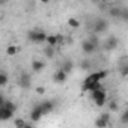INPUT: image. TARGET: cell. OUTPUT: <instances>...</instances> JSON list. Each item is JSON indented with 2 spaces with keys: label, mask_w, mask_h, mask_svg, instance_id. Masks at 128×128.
<instances>
[{
  "label": "cell",
  "mask_w": 128,
  "mask_h": 128,
  "mask_svg": "<svg viewBox=\"0 0 128 128\" xmlns=\"http://www.w3.org/2000/svg\"><path fill=\"white\" fill-rule=\"evenodd\" d=\"M47 38H48V35H47L44 30H41V29H33V30H30V32L27 33V39H29L30 42H33V44L47 42Z\"/></svg>",
  "instance_id": "6da1fadb"
},
{
  "label": "cell",
  "mask_w": 128,
  "mask_h": 128,
  "mask_svg": "<svg viewBox=\"0 0 128 128\" xmlns=\"http://www.w3.org/2000/svg\"><path fill=\"white\" fill-rule=\"evenodd\" d=\"M107 77V71L106 70H101V71H96V72H92V74H89L86 78H84V84H89V83H100L102 78H106Z\"/></svg>",
  "instance_id": "7a4b0ae2"
},
{
  "label": "cell",
  "mask_w": 128,
  "mask_h": 128,
  "mask_svg": "<svg viewBox=\"0 0 128 128\" xmlns=\"http://www.w3.org/2000/svg\"><path fill=\"white\" fill-rule=\"evenodd\" d=\"M92 100L96 104V107H102L106 104V101H107V92L104 89L95 90V92H92Z\"/></svg>",
  "instance_id": "3957f363"
},
{
  "label": "cell",
  "mask_w": 128,
  "mask_h": 128,
  "mask_svg": "<svg viewBox=\"0 0 128 128\" xmlns=\"http://www.w3.org/2000/svg\"><path fill=\"white\" fill-rule=\"evenodd\" d=\"M107 29H108V21L106 18H96L95 20V23H94V33L95 35L104 33Z\"/></svg>",
  "instance_id": "277c9868"
},
{
  "label": "cell",
  "mask_w": 128,
  "mask_h": 128,
  "mask_svg": "<svg viewBox=\"0 0 128 128\" xmlns=\"http://www.w3.org/2000/svg\"><path fill=\"white\" fill-rule=\"evenodd\" d=\"M39 107H41V112H42V114H48V113H51V112L54 110V107H56V102H54L53 100H47V101H42V102H39Z\"/></svg>",
  "instance_id": "5b68a950"
},
{
  "label": "cell",
  "mask_w": 128,
  "mask_h": 128,
  "mask_svg": "<svg viewBox=\"0 0 128 128\" xmlns=\"http://www.w3.org/2000/svg\"><path fill=\"white\" fill-rule=\"evenodd\" d=\"M82 50H83V53L84 54H92V53H95L98 48L89 41V39H84L83 42H82Z\"/></svg>",
  "instance_id": "8992f818"
},
{
  "label": "cell",
  "mask_w": 128,
  "mask_h": 128,
  "mask_svg": "<svg viewBox=\"0 0 128 128\" xmlns=\"http://www.w3.org/2000/svg\"><path fill=\"white\" fill-rule=\"evenodd\" d=\"M66 77H68V74L63 71V70H56L54 71V74H53V80L56 82V83H65L66 82Z\"/></svg>",
  "instance_id": "52a82bcc"
},
{
  "label": "cell",
  "mask_w": 128,
  "mask_h": 128,
  "mask_svg": "<svg viewBox=\"0 0 128 128\" xmlns=\"http://www.w3.org/2000/svg\"><path fill=\"white\" fill-rule=\"evenodd\" d=\"M42 116H44V114H42V112H41V107H39V104H36V106L32 108V112H30V120H32V122H38Z\"/></svg>",
  "instance_id": "ba28073f"
},
{
  "label": "cell",
  "mask_w": 128,
  "mask_h": 128,
  "mask_svg": "<svg viewBox=\"0 0 128 128\" xmlns=\"http://www.w3.org/2000/svg\"><path fill=\"white\" fill-rule=\"evenodd\" d=\"M18 83H20L21 88L29 89V88H30V76H29L27 72H21V74H20V80H18Z\"/></svg>",
  "instance_id": "9c48e42d"
},
{
  "label": "cell",
  "mask_w": 128,
  "mask_h": 128,
  "mask_svg": "<svg viewBox=\"0 0 128 128\" xmlns=\"http://www.w3.org/2000/svg\"><path fill=\"white\" fill-rule=\"evenodd\" d=\"M118 44H119L118 38H116L114 35H110V36L107 38V41H106V50H114V48L118 47Z\"/></svg>",
  "instance_id": "30bf717a"
},
{
  "label": "cell",
  "mask_w": 128,
  "mask_h": 128,
  "mask_svg": "<svg viewBox=\"0 0 128 128\" xmlns=\"http://www.w3.org/2000/svg\"><path fill=\"white\" fill-rule=\"evenodd\" d=\"M12 116H14V112H11V110L6 108L5 106L0 107V119H2V120H8V119H11Z\"/></svg>",
  "instance_id": "8fae6325"
},
{
  "label": "cell",
  "mask_w": 128,
  "mask_h": 128,
  "mask_svg": "<svg viewBox=\"0 0 128 128\" xmlns=\"http://www.w3.org/2000/svg\"><path fill=\"white\" fill-rule=\"evenodd\" d=\"M45 68V63L42 60H33L32 62V71L33 72H41Z\"/></svg>",
  "instance_id": "7c38bea8"
},
{
  "label": "cell",
  "mask_w": 128,
  "mask_h": 128,
  "mask_svg": "<svg viewBox=\"0 0 128 128\" xmlns=\"http://www.w3.org/2000/svg\"><path fill=\"white\" fill-rule=\"evenodd\" d=\"M72 68H74V63H72V60H65L60 65V70H63L66 74H71L72 72Z\"/></svg>",
  "instance_id": "4fadbf2b"
},
{
  "label": "cell",
  "mask_w": 128,
  "mask_h": 128,
  "mask_svg": "<svg viewBox=\"0 0 128 128\" xmlns=\"http://www.w3.org/2000/svg\"><path fill=\"white\" fill-rule=\"evenodd\" d=\"M122 8H110L108 9V14H110V17H113V18H122Z\"/></svg>",
  "instance_id": "5bb4252c"
},
{
  "label": "cell",
  "mask_w": 128,
  "mask_h": 128,
  "mask_svg": "<svg viewBox=\"0 0 128 128\" xmlns=\"http://www.w3.org/2000/svg\"><path fill=\"white\" fill-rule=\"evenodd\" d=\"M44 56L45 57H48V59H53L54 57V47H45L44 48Z\"/></svg>",
  "instance_id": "9a60e30c"
},
{
  "label": "cell",
  "mask_w": 128,
  "mask_h": 128,
  "mask_svg": "<svg viewBox=\"0 0 128 128\" xmlns=\"http://www.w3.org/2000/svg\"><path fill=\"white\" fill-rule=\"evenodd\" d=\"M47 44H48L50 47H56V45H57V38H56V35H48Z\"/></svg>",
  "instance_id": "2e32d148"
},
{
  "label": "cell",
  "mask_w": 128,
  "mask_h": 128,
  "mask_svg": "<svg viewBox=\"0 0 128 128\" xmlns=\"http://www.w3.org/2000/svg\"><path fill=\"white\" fill-rule=\"evenodd\" d=\"M108 110H110V112H118V110H119L118 101H114V100H110V101H108Z\"/></svg>",
  "instance_id": "e0dca14e"
},
{
  "label": "cell",
  "mask_w": 128,
  "mask_h": 128,
  "mask_svg": "<svg viewBox=\"0 0 128 128\" xmlns=\"http://www.w3.org/2000/svg\"><path fill=\"white\" fill-rule=\"evenodd\" d=\"M68 24H70V27H72V29H78V27H80V21H78L77 18H70V20H68Z\"/></svg>",
  "instance_id": "ac0fdd59"
},
{
  "label": "cell",
  "mask_w": 128,
  "mask_h": 128,
  "mask_svg": "<svg viewBox=\"0 0 128 128\" xmlns=\"http://www.w3.org/2000/svg\"><path fill=\"white\" fill-rule=\"evenodd\" d=\"M14 124H15V128H24L27 122H24V119H21V118H17V119H14Z\"/></svg>",
  "instance_id": "d6986e66"
},
{
  "label": "cell",
  "mask_w": 128,
  "mask_h": 128,
  "mask_svg": "<svg viewBox=\"0 0 128 128\" xmlns=\"http://www.w3.org/2000/svg\"><path fill=\"white\" fill-rule=\"evenodd\" d=\"M6 84H8V76L5 71H2L0 72V86H6Z\"/></svg>",
  "instance_id": "ffe728a7"
},
{
  "label": "cell",
  "mask_w": 128,
  "mask_h": 128,
  "mask_svg": "<svg viewBox=\"0 0 128 128\" xmlns=\"http://www.w3.org/2000/svg\"><path fill=\"white\" fill-rule=\"evenodd\" d=\"M107 125H108V124H107L104 119H101V118H98V119L95 120V126H96V128H106Z\"/></svg>",
  "instance_id": "44dd1931"
},
{
  "label": "cell",
  "mask_w": 128,
  "mask_h": 128,
  "mask_svg": "<svg viewBox=\"0 0 128 128\" xmlns=\"http://www.w3.org/2000/svg\"><path fill=\"white\" fill-rule=\"evenodd\" d=\"M89 41H90V42H92V44H94V45H95V47H96V48H98V47H100V39H98V36H96V35H95V33H94V35H90V36H89Z\"/></svg>",
  "instance_id": "7402d4cb"
},
{
  "label": "cell",
  "mask_w": 128,
  "mask_h": 128,
  "mask_svg": "<svg viewBox=\"0 0 128 128\" xmlns=\"http://www.w3.org/2000/svg\"><path fill=\"white\" fill-rule=\"evenodd\" d=\"M5 107H6V108H9V110H11V112H14V113H15V110H17V104H15V102H12V101H6V102H5Z\"/></svg>",
  "instance_id": "603a6c76"
},
{
  "label": "cell",
  "mask_w": 128,
  "mask_h": 128,
  "mask_svg": "<svg viewBox=\"0 0 128 128\" xmlns=\"http://www.w3.org/2000/svg\"><path fill=\"white\" fill-rule=\"evenodd\" d=\"M17 51H18V47H15V45H9V47L6 48V53H8L9 56H14Z\"/></svg>",
  "instance_id": "cb8c5ba5"
},
{
  "label": "cell",
  "mask_w": 128,
  "mask_h": 128,
  "mask_svg": "<svg viewBox=\"0 0 128 128\" xmlns=\"http://www.w3.org/2000/svg\"><path fill=\"white\" fill-rule=\"evenodd\" d=\"M80 68L84 70V71H89V70H90V62H89V60H83V62L80 63Z\"/></svg>",
  "instance_id": "d4e9b609"
},
{
  "label": "cell",
  "mask_w": 128,
  "mask_h": 128,
  "mask_svg": "<svg viewBox=\"0 0 128 128\" xmlns=\"http://www.w3.org/2000/svg\"><path fill=\"white\" fill-rule=\"evenodd\" d=\"M120 122H122V124H128V110L124 112V114L120 116Z\"/></svg>",
  "instance_id": "484cf974"
},
{
  "label": "cell",
  "mask_w": 128,
  "mask_h": 128,
  "mask_svg": "<svg viewBox=\"0 0 128 128\" xmlns=\"http://www.w3.org/2000/svg\"><path fill=\"white\" fill-rule=\"evenodd\" d=\"M100 118H101V119H104V120H106L107 124L110 122V113H108V112H107V113H102V114H101Z\"/></svg>",
  "instance_id": "4316f807"
},
{
  "label": "cell",
  "mask_w": 128,
  "mask_h": 128,
  "mask_svg": "<svg viewBox=\"0 0 128 128\" xmlns=\"http://www.w3.org/2000/svg\"><path fill=\"white\" fill-rule=\"evenodd\" d=\"M56 38H57V44L59 45L63 44V41H65V36H63V35H56Z\"/></svg>",
  "instance_id": "83f0119b"
},
{
  "label": "cell",
  "mask_w": 128,
  "mask_h": 128,
  "mask_svg": "<svg viewBox=\"0 0 128 128\" xmlns=\"http://www.w3.org/2000/svg\"><path fill=\"white\" fill-rule=\"evenodd\" d=\"M36 94H39V95H44V94H45V89L39 86V88H36Z\"/></svg>",
  "instance_id": "f1b7e54d"
},
{
  "label": "cell",
  "mask_w": 128,
  "mask_h": 128,
  "mask_svg": "<svg viewBox=\"0 0 128 128\" xmlns=\"http://www.w3.org/2000/svg\"><path fill=\"white\" fill-rule=\"evenodd\" d=\"M122 20H128V11L126 9L122 11Z\"/></svg>",
  "instance_id": "f546056e"
},
{
  "label": "cell",
  "mask_w": 128,
  "mask_h": 128,
  "mask_svg": "<svg viewBox=\"0 0 128 128\" xmlns=\"http://www.w3.org/2000/svg\"><path fill=\"white\" fill-rule=\"evenodd\" d=\"M24 128H35V126H33L32 124H26V126H24Z\"/></svg>",
  "instance_id": "4dcf8cb0"
},
{
  "label": "cell",
  "mask_w": 128,
  "mask_h": 128,
  "mask_svg": "<svg viewBox=\"0 0 128 128\" xmlns=\"http://www.w3.org/2000/svg\"><path fill=\"white\" fill-rule=\"evenodd\" d=\"M126 71H128V65H126Z\"/></svg>",
  "instance_id": "1f68e13d"
}]
</instances>
